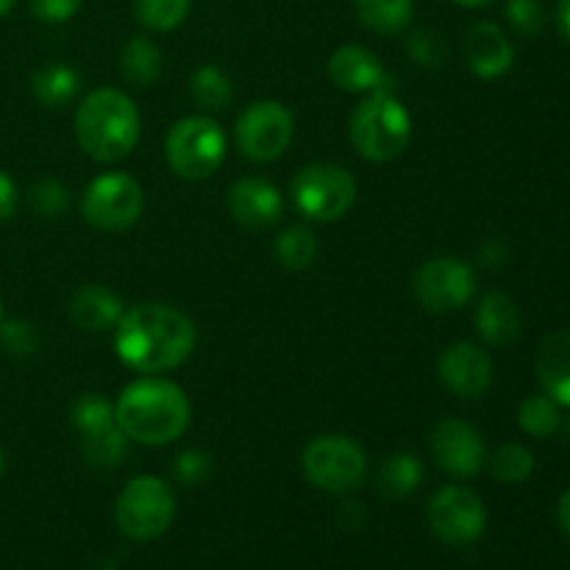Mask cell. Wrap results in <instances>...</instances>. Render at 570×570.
Masks as SVG:
<instances>
[{
    "instance_id": "cell-1",
    "label": "cell",
    "mask_w": 570,
    "mask_h": 570,
    "mask_svg": "<svg viewBox=\"0 0 570 570\" xmlns=\"http://www.w3.org/2000/svg\"><path fill=\"white\" fill-rule=\"evenodd\" d=\"M115 348L139 373L173 371L193 354L195 326L176 306L139 304L117 323Z\"/></svg>"
},
{
    "instance_id": "cell-2",
    "label": "cell",
    "mask_w": 570,
    "mask_h": 570,
    "mask_svg": "<svg viewBox=\"0 0 570 570\" xmlns=\"http://www.w3.org/2000/svg\"><path fill=\"white\" fill-rule=\"evenodd\" d=\"M115 421L134 443L167 445L189 429V399L170 379H139L117 399Z\"/></svg>"
},
{
    "instance_id": "cell-3",
    "label": "cell",
    "mask_w": 570,
    "mask_h": 570,
    "mask_svg": "<svg viewBox=\"0 0 570 570\" xmlns=\"http://www.w3.org/2000/svg\"><path fill=\"white\" fill-rule=\"evenodd\" d=\"M139 111L120 89H92L76 111V139L95 161L126 159L139 142Z\"/></svg>"
},
{
    "instance_id": "cell-4",
    "label": "cell",
    "mask_w": 570,
    "mask_h": 570,
    "mask_svg": "<svg viewBox=\"0 0 570 570\" xmlns=\"http://www.w3.org/2000/svg\"><path fill=\"white\" fill-rule=\"evenodd\" d=\"M354 148L367 161H393L412 139V117L390 89L367 92L348 122Z\"/></svg>"
},
{
    "instance_id": "cell-5",
    "label": "cell",
    "mask_w": 570,
    "mask_h": 570,
    "mask_svg": "<svg viewBox=\"0 0 570 570\" xmlns=\"http://www.w3.org/2000/svg\"><path fill=\"white\" fill-rule=\"evenodd\" d=\"M176 518V495L165 479L137 476L120 490L115 504L117 529L128 540L148 543L161 538Z\"/></svg>"
},
{
    "instance_id": "cell-6",
    "label": "cell",
    "mask_w": 570,
    "mask_h": 570,
    "mask_svg": "<svg viewBox=\"0 0 570 570\" xmlns=\"http://www.w3.org/2000/svg\"><path fill=\"white\" fill-rule=\"evenodd\" d=\"M165 159L176 176L204 181L226 159V134L212 117H184L167 131Z\"/></svg>"
},
{
    "instance_id": "cell-7",
    "label": "cell",
    "mask_w": 570,
    "mask_h": 570,
    "mask_svg": "<svg viewBox=\"0 0 570 570\" xmlns=\"http://www.w3.org/2000/svg\"><path fill=\"white\" fill-rule=\"evenodd\" d=\"M301 468L315 488L328 493H348L365 482L367 454L356 440L345 434H323L306 445L301 454Z\"/></svg>"
},
{
    "instance_id": "cell-8",
    "label": "cell",
    "mask_w": 570,
    "mask_h": 570,
    "mask_svg": "<svg viewBox=\"0 0 570 570\" xmlns=\"http://www.w3.org/2000/svg\"><path fill=\"white\" fill-rule=\"evenodd\" d=\"M293 200L309 220L334 223L356 204V181L345 167L315 161L293 178Z\"/></svg>"
},
{
    "instance_id": "cell-9",
    "label": "cell",
    "mask_w": 570,
    "mask_h": 570,
    "mask_svg": "<svg viewBox=\"0 0 570 570\" xmlns=\"http://www.w3.org/2000/svg\"><path fill=\"white\" fill-rule=\"evenodd\" d=\"M83 220L98 232H126L145 209V193L128 173H104L83 193Z\"/></svg>"
},
{
    "instance_id": "cell-10",
    "label": "cell",
    "mask_w": 570,
    "mask_h": 570,
    "mask_svg": "<svg viewBox=\"0 0 570 570\" xmlns=\"http://www.w3.org/2000/svg\"><path fill=\"white\" fill-rule=\"evenodd\" d=\"M412 293L429 312H456L476 293V276L471 265L456 256H434L423 262L412 276Z\"/></svg>"
},
{
    "instance_id": "cell-11",
    "label": "cell",
    "mask_w": 570,
    "mask_h": 570,
    "mask_svg": "<svg viewBox=\"0 0 570 570\" xmlns=\"http://www.w3.org/2000/svg\"><path fill=\"white\" fill-rule=\"evenodd\" d=\"M426 518L434 538L449 546L476 543L488 527V510H484L482 499L462 484L440 488L429 501Z\"/></svg>"
},
{
    "instance_id": "cell-12",
    "label": "cell",
    "mask_w": 570,
    "mask_h": 570,
    "mask_svg": "<svg viewBox=\"0 0 570 570\" xmlns=\"http://www.w3.org/2000/svg\"><path fill=\"white\" fill-rule=\"evenodd\" d=\"M295 120L278 100H256L239 115L237 142L250 161H273L293 142Z\"/></svg>"
},
{
    "instance_id": "cell-13",
    "label": "cell",
    "mask_w": 570,
    "mask_h": 570,
    "mask_svg": "<svg viewBox=\"0 0 570 570\" xmlns=\"http://www.w3.org/2000/svg\"><path fill=\"white\" fill-rule=\"evenodd\" d=\"M429 449H432L440 471L454 479H473L484 468V460H488L482 434L471 423L456 421V417H445L432 429Z\"/></svg>"
},
{
    "instance_id": "cell-14",
    "label": "cell",
    "mask_w": 570,
    "mask_h": 570,
    "mask_svg": "<svg viewBox=\"0 0 570 570\" xmlns=\"http://www.w3.org/2000/svg\"><path fill=\"white\" fill-rule=\"evenodd\" d=\"M440 382L460 399H479L493 384V362L479 345L451 343L438 362Z\"/></svg>"
},
{
    "instance_id": "cell-15",
    "label": "cell",
    "mask_w": 570,
    "mask_h": 570,
    "mask_svg": "<svg viewBox=\"0 0 570 570\" xmlns=\"http://www.w3.org/2000/svg\"><path fill=\"white\" fill-rule=\"evenodd\" d=\"M328 78L343 92H376L390 89V78L376 53L362 45H343L328 59Z\"/></svg>"
},
{
    "instance_id": "cell-16",
    "label": "cell",
    "mask_w": 570,
    "mask_h": 570,
    "mask_svg": "<svg viewBox=\"0 0 570 570\" xmlns=\"http://www.w3.org/2000/svg\"><path fill=\"white\" fill-rule=\"evenodd\" d=\"M228 212L245 228H267L282 215V193L267 178H239L228 189Z\"/></svg>"
},
{
    "instance_id": "cell-17",
    "label": "cell",
    "mask_w": 570,
    "mask_h": 570,
    "mask_svg": "<svg viewBox=\"0 0 570 570\" xmlns=\"http://www.w3.org/2000/svg\"><path fill=\"white\" fill-rule=\"evenodd\" d=\"M465 61L479 78H501L515 61V48L495 22H473L465 33Z\"/></svg>"
},
{
    "instance_id": "cell-18",
    "label": "cell",
    "mask_w": 570,
    "mask_h": 570,
    "mask_svg": "<svg viewBox=\"0 0 570 570\" xmlns=\"http://www.w3.org/2000/svg\"><path fill=\"white\" fill-rule=\"evenodd\" d=\"M538 371L540 387L557 404L570 406V332H551L543 337L538 348Z\"/></svg>"
},
{
    "instance_id": "cell-19",
    "label": "cell",
    "mask_w": 570,
    "mask_h": 570,
    "mask_svg": "<svg viewBox=\"0 0 570 570\" xmlns=\"http://www.w3.org/2000/svg\"><path fill=\"white\" fill-rule=\"evenodd\" d=\"M122 312V301L117 298L111 289L100 287V284H87L78 289L70 301V317L78 328L83 332H106V328H117Z\"/></svg>"
},
{
    "instance_id": "cell-20",
    "label": "cell",
    "mask_w": 570,
    "mask_h": 570,
    "mask_svg": "<svg viewBox=\"0 0 570 570\" xmlns=\"http://www.w3.org/2000/svg\"><path fill=\"white\" fill-rule=\"evenodd\" d=\"M476 332L490 345H510L521 334V312L518 304L501 289L484 295L476 306Z\"/></svg>"
},
{
    "instance_id": "cell-21",
    "label": "cell",
    "mask_w": 570,
    "mask_h": 570,
    "mask_svg": "<svg viewBox=\"0 0 570 570\" xmlns=\"http://www.w3.org/2000/svg\"><path fill=\"white\" fill-rule=\"evenodd\" d=\"M379 493L384 499H406V495L415 493L423 482V468L421 462L412 454L401 451V454H390L387 460L379 465L376 473Z\"/></svg>"
},
{
    "instance_id": "cell-22",
    "label": "cell",
    "mask_w": 570,
    "mask_h": 570,
    "mask_svg": "<svg viewBox=\"0 0 570 570\" xmlns=\"http://www.w3.org/2000/svg\"><path fill=\"white\" fill-rule=\"evenodd\" d=\"M354 6L360 20L384 37L404 31L415 14V0H354Z\"/></svg>"
},
{
    "instance_id": "cell-23",
    "label": "cell",
    "mask_w": 570,
    "mask_h": 570,
    "mask_svg": "<svg viewBox=\"0 0 570 570\" xmlns=\"http://www.w3.org/2000/svg\"><path fill=\"white\" fill-rule=\"evenodd\" d=\"M122 76L134 83V87H150L159 81L161 76V50L156 48L154 39L148 37H131L122 48L120 56Z\"/></svg>"
},
{
    "instance_id": "cell-24",
    "label": "cell",
    "mask_w": 570,
    "mask_h": 570,
    "mask_svg": "<svg viewBox=\"0 0 570 570\" xmlns=\"http://www.w3.org/2000/svg\"><path fill=\"white\" fill-rule=\"evenodd\" d=\"M78 72L67 65H45L31 76V92L48 109L65 106L78 92Z\"/></svg>"
},
{
    "instance_id": "cell-25",
    "label": "cell",
    "mask_w": 570,
    "mask_h": 570,
    "mask_svg": "<svg viewBox=\"0 0 570 570\" xmlns=\"http://www.w3.org/2000/svg\"><path fill=\"white\" fill-rule=\"evenodd\" d=\"M317 256V237L306 226L284 228L276 237V259L287 271H306Z\"/></svg>"
},
{
    "instance_id": "cell-26",
    "label": "cell",
    "mask_w": 570,
    "mask_h": 570,
    "mask_svg": "<svg viewBox=\"0 0 570 570\" xmlns=\"http://www.w3.org/2000/svg\"><path fill=\"white\" fill-rule=\"evenodd\" d=\"M193 0H134V14L150 31H173L187 20Z\"/></svg>"
},
{
    "instance_id": "cell-27",
    "label": "cell",
    "mask_w": 570,
    "mask_h": 570,
    "mask_svg": "<svg viewBox=\"0 0 570 570\" xmlns=\"http://www.w3.org/2000/svg\"><path fill=\"white\" fill-rule=\"evenodd\" d=\"M72 426L87 438V434L104 432V429L115 426V406L109 404V399L100 393H83L72 401L70 406Z\"/></svg>"
},
{
    "instance_id": "cell-28",
    "label": "cell",
    "mask_w": 570,
    "mask_h": 570,
    "mask_svg": "<svg viewBox=\"0 0 570 570\" xmlns=\"http://www.w3.org/2000/svg\"><path fill=\"white\" fill-rule=\"evenodd\" d=\"M193 98L198 100L204 109H226L228 104H232V95H234V87H232V78L226 76V72L220 70V67L215 65H204L200 70L193 72Z\"/></svg>"
},
{
    "instance_id": "cell-29",
    "label": "cell",
    "mask_w": 570,
    "mask_h": 570,
    "mask_svg": "<svg viewBox=\"0 0 570 570\" xmlns=\"http://www.w3.org/2000/svg\"><path fill=\"white\" fill-rule=\"evenodd\" d=\"M518 423L532 438H549L560 429V404L551 395H529L518 410Z\"/></svg>"
},
{
    "instance_id": "cell-30",
    "label": "cell",
    "mask_w": 570,
    "mask_h": 570,
    "mask_svg": "<svg viewBox=\"0 0 570 570\" xmlns=\"http://www.w3.org/2000/svg\"><path fill=\"white\" fill-rule=\"evenodd\" d=\"M126 449L128 438L122 434V429L117 426V423L115 426L104 429V432H95L83 438V456H87L95 468H115L117 462L126 456Z\"/></svg>"
},
{
    "instance_id": "cell-31",
    "label": "cell",
    "mask_w": 570,
    "mask_h": 570,
    "mask_svg": "<svg viewBox=\"0 0 570 570\" xmlns=\"http://www.w3.org/2000/svg\"><path fill=\"white\" fill-rule=\"evenodd\" d=\"M490 468H493L495 479H501V482L521 484L534 473V456L527 445L507 443L495 451L493 460H490Z\"/></svg>"
},
{
    "instance_id": "cell-32",
    "label": "cell",
    "mask_w": 570,
    "mask_h": 570,
    "mask_svg": "<svg viewBox=\"0 0 570 570\" xmlns=\"http://www.w3.org/2000/svg\"><path fill=\"white\" fill-rule=\"evenodd\" d=\"M406 50H410L412 59L423 67H443L445 59H449V45H445V39L429 26L415 28V31L410 33Z\"/></svg>"
},
{
    "instance_id": "cell-33",
    "label": "cell",
    "mask_w": 570,
    "mask_h": 570,
    "mask_svg": "<svg viewBox=\"0 0 570 570\" xmlns=\"http://www.w3.org/2000/svg\"><path fill=\"white\" fill-rule=\"evenodd\" d=\"M28 204H31V209L37 212V215L53 220V217H59L61 212L67 209L70 193H67L65 184L56 181V178H42V181L33 184L31 193H28Z\"/></svg>"
},
{
    "instance_id": "cell-34",
    "label": "cell",
    "mask_w": 570,
    "mask_h": 570,
    "mask_svg": "<svg viewBox=\"0 0 570 570\" xmlns=\"http://www.w3.org/2000/svg\"><path fill=\"white\" fill-rule=\"evenodd\" d=\"M0 345L11 356H33L39 351V334L28 321H6L0 323Z\"/></svg>"
},
{
    "instance_id": "cell-35",
    "label": "cell",
    "mask_w": 570,
    "mask_h": 570,
    "mask_svg": "<svg viewBox=\"0 0 570 570\" xmlns=\"http://www.w3.org/2000/svg\"><path fill=\"white\" fill-rule=\"evenodd\" d=\"M507 17L523 37H538L546 28V9L540 0H507Z\"/></svg>"
},
{
    "instance_id": "cell-36",
    "label": "cell",
    "mask_w": 570,
    "mask_h": 570,
    "mask_svg": "<svg viewBox=\"0 0 570 570\" xmlns=\"http://www.w3.org/2000/svg\"><path fill=\"white\" fill-rule=\"evenodd\" d=\"M212 471V456L206 451L189 449L184 454H178V460L173 462V476L181 484H200Z\"/></svg>"
},
{
    "instance_id": "cell-37",
    "label": "cell",
    "mask_w": 570,
    "mask_h": 570,
    "mask_svg": "<svg viewBox=\"0 0 570 570\" xmlns=\"http://www.w3.org/2000/svg\"><path fill=\"white\" fill-rule=\"evenodd\" d=\"M83 6V0H31V14L42 22H65Z\"/></svg>"
},
{
    "instance_id": "cell-38",
    "label": "cell",
    "mask_w": 570,
    "mask_h": 570,
    "mask_svg": "<svg viewBox=\"0 0 570 570\" xmlns=\"http://www.w3.org/2000/svg\"><path fill=\"white\" fill-rule=\"evenodd\" d=\"M17 212V184L6 170H0V223L14 217Z\"/></svg>"
},
{
    "instance_id": "cell-39",
    "label": "cell",
    "mask_w": 570,
    "mask_h": 570,
    "mask_svg": "<svg viewBox=\"0 0 570 570\" xmlns=\"http://www.w3.org/2000/svg\"><path fill=\"white\" fill-rule=\"evenodd\" d=\"M507 259V248L501 245V239H488V245L482 248V262H488V265H501V262Z\"/></svg>"
},
{
    "instance_id": "cell-40",
    "label": "cell",
    "mask_w": 570,
    "mask_h": 570,
    "mask_svg": "<svg viewBox=\"0 0 570 570\" xmlns=\"http://www.w3.org/2000/svg\"><path fill=\"white\" fill-rule=\"evenodd\" d=\"M557 31H560V37L570 42V0H560L557 3Z\"/></svg>"
},
{
    "instance_id": "cell-41",
    "label": "cell",
    "mask_w": 570,
    "mask_h": 570,
    "mask_svg": "<svg viewBox=\"0 0 570 570\" xmlns=\"http://www.w3.org/2000/svg\"><path fill=\"white\" fill-rule=\"evenodd\" d=\"M557 521H560V529L570 538V490H566L557 504Z\"/></svg>"
},
{
    "instance_id": "cell-42",
    "label": "cell",
    "mask_w": 570,
    "mask_h": 570,
    "mask_svg": "<svg viewBox=\"0 0 570 570\" xmlns=\"http://www.w3.org/2000/svg\"><path fill=\"white\" fill-rule=\"evenodd\" d=\"M454 3L465 6V9H479V6H488V3H493V0H454Z\"/></svg>"
},
{
    "instance_id": "cell-43",
    "label": "cell",
    "mask_w": 570,
    "mask_h": 570,
    "mask_svg": "<svg viewBox=\"0 0 570 570\" xmlns=\"http://www.w3.org/2000/svg\"><path fill=\"white\" fill-rule=\"evenodd\" d=\"M14 3H17V0H0V17L9 14V11L14 9Z\"/></svg>"
},
{
    "instance_id": "cell-44",
    "label": "cell",
    "mask_w": 570,
    "mask_h": 570,
    "mask_svg": "<svg viewBox=\"0 0 570 570\" xmlns=\"http://www.w3.org/2000/svg\"><path fill=\"white\" fill-rule=\"evenodd\" d=\"M6 471V456H3V449H0V476H3Z\"/></svg>"
},
{
    "instance_id": "cell-45",
    "label": "cell",
    "mask_w": 570,
    "mask_h": 570,
    "mask_svg": "<svg viewBox=\"0 0 570 570\" xmlns=\"http://www.w3.org/2000/svg\"><path fill=\"white\" fill-rule=\"evenodd\" d=\"M0 317H3V306H0Z\"/></svg>"
}]
</instances>
